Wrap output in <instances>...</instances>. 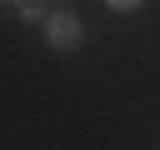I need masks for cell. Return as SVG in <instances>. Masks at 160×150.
Listing matches in <instances>:
<instances>
[{"label": "cell", "instance_id": "cell-1", "mask_svg": "<svg viewBox=\"0 0 160 150\" xmlns=\"http://www.w3.org/2000/svg\"><path fill=\"white\" fill-rule=\"evenodd\" d=\"M45 35H50V45H55V50H75L85 30H80V20H75V15H65V10H60V15H45Z\"/></svg>", "mask_w": 160, "mask_h": 150}, {"label": "cell", "instance_id": "cell-2", "mask_svg": "<svg viewBox=\"0 0 160 150\" xmlns=\"http://www.w3.org/2000/svg\"><path fill=\"white\" fill-rule=\"evenodd\" d=\"M20 5V20H45V10H40V0H15Z\"/></svg>", "mask_w": 160, "mask_h": 150}, {"label": "cell", "instance_id": "cell-3", "mask_svg": "<svg viewBox=\"0 0 160 150\" xmlns=\"http://www.w3.org/2000/svg\"><path fill=\"white\" fill-rule=\"evenodd\" d=\"M110 5H120V10H130V5H140V0H110Z\"/></svg>", "mask_w": 160, "mask_h": 150}]
</instances>
